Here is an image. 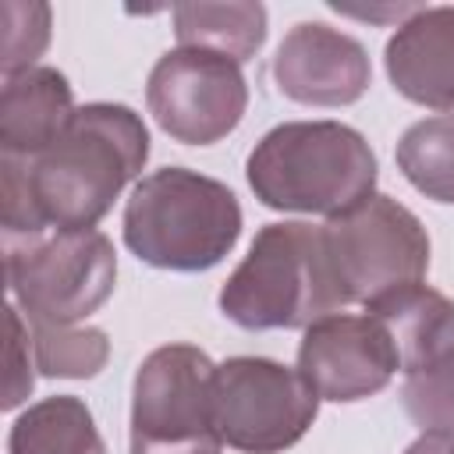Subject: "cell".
<instances>
[{
    "mask_svg": "<svg viewBox=\"0 0 454 454\" xmlns=\"http://www.w3.org/2000/svg\"><path fill=\"white\" fill-rule=\"evenodd\" d=\"M149 128L124 103H85L39 156H0L7 238L92 231L142 174Z\"/></svg>",
    "mask_w": 454,
    "mask_h": 454,
    "instance_id": "6da1fadb",
    "label": "cell"
},
{
    "mask_svg": "<svg viewBox=\"0 0 454 454\" xmlns=\"http://www.w3.org/2000/svg\"><path fill=\"white\" fill-rule=\"evenodd\" d=\"M376 153L340 121H287L266 131L245 160V177L266 209L337 216L372 195Z\"/></svg>",
    "mask_w": 454,
    "mask_h": 454,
    "instance_id": "7a4b0ae2",
    "label": "cell"
},
{
    "mask_svg": "<svg viewBox=\"0 0 454 454\" xmlns=\"http://www.w3.org/2000/svg\"><path fill=\"white\" fill-rule=\"evenodd\" d=\"M340 305H348V294L330 262L323 227L301 220L266 223L220 287V312L241 330L312 326Z\"/></svg>",
    "mask_w": 454,
    "mask_h": 454,
    "instance_id": "3957f363",
    "label": "cell"
},
{
    "mask_svg": "<svg viewBox=\"0 0 454 454\" xmlns=\"http://www.w3.org/2000/svg\"><path fill=\"white\" fill-rule=\"evenodd\" d=\"M238 238V195L223 181L188 167H160L145 174L124 206V245L135 259L156 270H209L223 262Z\"/></svg>",
    "mask_w": 454,
    "mask_h": 454,
    "instance_id": "277c9868",
    "label": "cell"
},
{
    "mask_svg": "<svg viewBox=\"0 0 454 454\" xmlns=\"http://www.w3.org/2000/svg\"><path fill=\"white\" fill-rule=\"evenodd\" d=\"M117 280V252L103 231H43L7 238V287L32 326L89 319Z\"/></svg>",
    "mask_w": 454,
    "mask_h": 454,
    "instance_id": "5b68a950",
    "label": "cell"
},
{
    "mask_svg": "<svg viewBox=\"0 0 454 454\" xmlns=\"http://www.w3.org/2000/svg\"><path fill=\"white\" fill-rule=\"evenodd\" d=\"M213 376L216 365L195 344L149 351L131 387V454H220Z\"/></svg>",
    "mask_w": 454,
    "mask_h": 454,
    "instance_id": "8992f818",
    "label": "cell"
},
{
    "mask_svg": "<svg viewBox=\"0 0 454 454\" xmlns=\"http://www.w3.org/2000/svg\"><path fill=\"white\" fill-rule=\"evenodd\" d=\"M326 252L348 301H376L429 270V234L422 220L390 195H369L323 223Z\"/></svg>",
    "mask_w": 454,
    "mask_h": 454,
    "instance_id": "52a82bcc",
    "label": "cell"
},
{
    "mask_svg": "<svg viewBox=\"0 0 454 454\" xmlns=\"http://www.w3.org/2000/svg\"><path fill=\"white\" fill-rule=\"evenodd\" d=\"M319 394L298 369L238 355L216 365L213 422L227 447L241 454H280L294 447L316 422Z\"/></svg>",
    "mask_w": 454,
    "mask_h": 454,
    "instance_id": "ba28073f",
    "label": "cell"
},
{
    "mask_svg": "<svg viewBox=\"0 0 454 454\" xmlns=\"http://www.w3.org/2000/svg\"><path fill=\"white\" fill-rule=\"evenodd\" d=\"M145 103L156 124L184 145H213L227 138L248 106L241 64L209 50H167L145 82Z\"/></svg>",
    "mask_w": 454,
    "mask_h": 454,
    "instance_id": "9c48e42d",
    "label": "cell"
},
{
    "mask_svg": "<svg viewBox=\"0 0 454 454\" xmlns=\"http://www.w3.org/2000/svg\"><path fill=\"white\" fill-rule=\"evenodd\" d=\"M298 372L319 394V401L351 404L380 394L401 372V351L372 312H333L305 326L298 344Z\"/></svg>",
    "mask_w": 454,
    "mask_h": 454,
    "instance_id": "30bf717a",
    "label": "cell"
},
{
    "mask_svg": "<svg viewBox=\"0 0 454 454\" xmlns=\"http://www.w3.org/2000/svg\"><path fill=\"white\" fill-rule=\"evenodd\" d=\"M277 89L305 106H348L365 96L372 67L365 46L323 21L294 25L273 57Z\"/></svg>",
    "mask_w": 454,
    "mask_h": 454,
    "instance_id": "8fae6325",
    "label": "cell"
},
{
    "mask_svg": "<svg viewBox=\"0 0 454 454\" xmlns=\"http://www.w3.org/2000/svg\"><path fill=\"white\" fill-rule=\"evenodd\" d=\"M390 85L429 110H454V7H415L383 50Z\"/></svg>",
    "mask_w": 454,
    "mask_h": 454,
    "instance_id": "7c38bea8",
    "label": "cell"
},
{
    "mask_svg": "<svg viewBox=\"0 0 454 454\" xmlns=\"http://www.w3.org/2000/svg\"><path fill=\"white\" fill-rule=\"evenodd\" d=\"M74 92L57 67H28L4 78L0 92V156L32 160L60 138L74 117Z\"/></svg>",
    "mask_w": 454,
    "mask_h": 454,
    "instance_id": "4fadbf2b",
    "label": "cell"
},
{
    "mask_svg": "<svg viewBox=\"0 0 454 454\" xmlns=\"http://www.w3.org/2000/svg\"><path fill=\"white\" fill-rule=\"evenodd\" d=\"M394 337L401 372L411 376L454 348V301L426 284H408L365 305Z\"/></svg>",
    "mask_w": 454,
    "mask_h": 454,
    "instance_id": "5bb4252c",
    "label": "cell"
},
{
    "mask_svg": "<svg viewBox=\"0 0 454 454\" xmlns=\"http://www.w3.org/2000/svg\"><path fill=\"white\" fill-rule=\"evenodd\" d=\"M7 454H106V443L82 397L53 394L14 419Z\"/></svg>",
    "mask_w": 454,
    "mask_h": 454,
    "instance_id": "9a60e30c",
    "label": "cell"
},
{
    "mask_svg": "<svg viewBox=\"0 0 454 454\" xmlns=\"http://www.w3.org/2000/svg\"><path fill=\"white\" fill-rule=\"evenodd\" d=\"M174 35L188 50H209L245 64L266 43V7L252 0L231 4H177Z\"/></svg>",
    "mask_w": 454,
    "mask_h": 454,
    "instance_id": "2e32d148",
    "label": "cell"
},
{
    "mask_svg": "<svg viewBox=\"0 0 454 454\" xmlns=\"http://www.w3.org/2000/svg\"><path fill=\"white\" fill-rule=\"evenodd\" d=\"M397 170L415 192L454 206V114L411 124L397 142Z\"/></svg>",
    "mask_w": 454,
    "mask_h": 454,
    "instance_id": "e0dca14e",
    "label": "cell"
},
{
    "mask_svg": "<svg viewBox=\"0 0 454 454\" xmlns=\"http://www.w3.org/2000/svg\"><path fill=\"white\" fill-rule=\"evenodd\" d=\"M35 365L43 376L89 380L110 358V340L96 326H32Z\"/></svg>",
    "mask_w": 454,
    "mask_h": 454,
    "instance_id": "ac0fdd59",
    "label": "cell"
},
{
    "mask_svg": "<svg viewBox=\"0 0 454 454\" xmlns=\"http://www.w3.org/2000/svg\"><path fill=\"white\" fill-rule=\"evenodd\" d=\"M401 401L422 433H454V348L433 365L404 376Z\"/></svg>",
    "mask_w": 454,
    "mask_h": 454,
    "instance_id": "d6986e66",
    "label": "cell"
},
{
    "mask_svg": "<svg viewBox=\"0 0 454 454\" xmlns=\"http://www.w3.org/2000/svg\"><path fill=\"white\" fill-rule=\"evenodd\" d=\"M4 78L35 67V57L50 43V7L46 4H4Z\"/></svg>",
    "mask_w": 454,
    "mask_h": 454,
    "instance_id": "ffe728a7",
    "label": "cell"
},
{
    "mask_svg": "<svg viewBox=\"0 0 454 454\" xmlns=\"http://www.w3.org/2000/svg\"><path fill=\"white\" fill-rule=\"evenodd\" d=\"M7 323H11V348H7L11 376H7L4 408H14V404H21V401L28 397V390H32V372H28V362H21V351H28V337H25V326H21V316H18L14 305L7 309Z\"/></svg>",
    "mask_w": 454,
    "mask_h": 454,
    "instance_id": "44dd1931",
    "label": "cell"
},
{
    "mask_svg": "<svg viewBox=\"0 0 454 454\" xmlns=\"http://www.w3.org/2000/svg\"><path fill=\"white\" fill-rule=\"evenodd\" d=\"M450 436L454 433H422L404 454H450Z\"/></svg>",
    "mask_w": 454,
    "mask_h": 454,
    "instance_id": "7402d4cb",
    "label": "cell"
},
{
    "mask_svg": "<svg viewBox=\"0 0 454 454\" xmlns=\"http://www.w3.org/2000/svg\"><path fill=\"white\" fill-rule=\"evenodd\" d=\"M450 454H454V436H450Z\"/></svg>",
    "mask_w": 454,
    "mask_h": 454,
    "instance_id": "603a6c76",
    "label": "cell"
}]
</instances>
